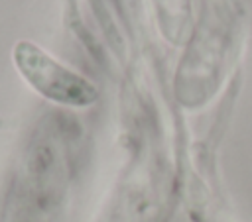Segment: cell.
I'll use <instances>...</instances> for the list:
<instances>
[{
	"mask_svg": "<svg viewBox=\"0 0 252 222\" xmlns=\"http://www.w3.org/2000/svg\"><path fill=\"white\" fill-rule=\"evenodd\" d=\"M14 61L22 77L49 100L69 106H87L96 98V88L87 79L65 69L45 51L28 41L16 45Z\"/></svg>",
	"mask_w": 252,
	"mask_h": 222,
	"instance_id": "6da1fadb",
	"label": "cell"
}]
</instances>
